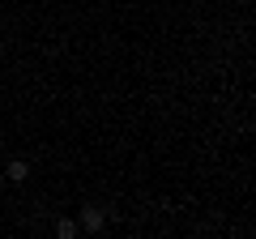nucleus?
<instances>
[{
  "label": "nucleus",
  "mask_w": 256,
  "mask_h": 239,
  "mask_svg": "<svg viewBox=\"0 0 256 239\" xmlns=\"http://www.w3.org/2000/svg\"><path fill=\"white\" fill-rule=\"evenodd\" d=\"M82 226L86 230H102V210H94V205H90V210H82Z\"/></svg>",
  "instance_id": "f257e3e1"
},
{
  "label": "nucleus",
  "mask_w": 256,
  "mask_h": 239,
  "mask_svg": "<svg viewBox=\"0 0 256 239\" xmlns=\"http://www.w3.org/2000/svg\"><path fill=\"white\" fill-rule=\"evenodd\" d=\"M26 162H9V171H4V180H13V184H26Z\"/></svg>",
  "instance_id": "f03ea898"
},
{
  "label": "nucleus",
  "mask_w": 256,
  "mask_h": 239,
  "mask_svg": "<svg viewBox=\"0 0 256 239\" xmlns=\"http://www.w3.org/2000/svg\"><path fill=\"white\" fill-rule=\"evenodd\" d=\"M56 235H60V239H73V235H77V222L60 218V222H56Z\"/></svg>",
  "instance_id": "7ed1b4c3"
},
{
  "label": "nucleus",
  "mask_w": 256,
  "mask_h": 239,
  "mask_svg": "<svg viewBox=\"0 0 256 239\" xmlns=\"http://www.w3.org/2000/svg\"><path fill=\"white\" fill-rule=\"evenodd\" d=\"M0 146H4V137H0Z\"/></svg>",
  "instance_id": "20e7f679"
},
{
  "label": "nucleus",
  "mask_w": 256,
  "mask_h": 239,
  "mask_svg": "<svg viewBox=\"0 0 256 239\" xmlns=\"http://www.w3.org/2000/svg\"><path fill=\"white\" fill-rule=\"evenodd\" d=\"M0 180H4V171H0Z\"/></svg>",
  "instance_id": "39448f33"
}]
</instances>
